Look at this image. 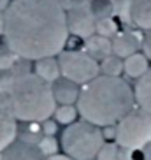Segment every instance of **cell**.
Listing matches in <instances>:
<instances>
[{"mask_svg":"<svg viewBox=\"0 0 151 160\" xmlns=\"http://www.w3.org/2000/svg\"><path fill=\"white\" fill-rule=\"evenodd\" d=\"M46 160H72V158L71 157H67V155H58L56 153V155H53V157H47Z\"/></svg>","mask_w":151,"mask_h":160,"instance_id":"obj_25","label":"cell"},{"mask_svg":"<svg viewBox=\"0 0 151 160\" xmlns=\"http://www.w3.org/2000/svg\"><path fill=\"white\" fill-rule=\"evenodd\" d=\"M53 97L60 106H69V104H76L79 99V85H76L72 81L65 79V78H58L51 85Z\"/></svg>","mask_w":151,"mask_h":160,"instance_id":"obj_9","label":"cell"},{"mask_svg":"<svg viewBox=\"0 0 151 160\" xmlns=\"http://www.w3.org/2000/svg\"><path fill=\"white\" fill-rule=\"evenodd\" d=\"M123 71L127 72L130 78L139 79V78H142V76L149 71V60L146 58L144 53H135L132 57L125 58V62H123Z\"/></svg>","mask_w":151,"mask_h":160,"instance_id":"obj_16","label":"cell"},{"mask_svg":"<svg viewBox=\"0 0 151 160\" xmlns=\"http://www.w3.org/2000/svg\"><path fill=\"white\" fill-rule=\"evenodd\" d=\"M86 53L91 55L95 60H104L105 57L113 55V44L107 37L104 35H99V33H93L91 37L86 39Z\"/></svg>","mask_w":151,"mask_h":160,"instance_id":"obj_14","label":"cell"},{"mask_svg":"<svg viewBox=\"0 0 151 160\" xmlns=\"http://www.w3.org/2000/svg\"><path fill=\"white\" fill-rule=\"evenodd\" d=\"M4 32V14L0 12V33Z\"/></svg>","mask_w":151,"mask_h":160,"instance_id":"obj_26","label":"cell"},{"mask_svg":"<svg viewBox=\"0 0 151 160\" xmlns=\"http://www.w3.org/2000/svg\"><path fill=\"white\" fill-rule=\"evenodd\" d=\"M58 65H60L61 78H65L79 86L90 83L100 72L99 62L86 51H77V49L61 51L58 55Z\"/></svg>","mask_w":151,"mask_h":160,"instance_id":"obj_6","label":"cell"},{"mask_svg":"<svg viewBox=\"0 0 151 160\" xmlns=\"http://www.w3.org/2000/svg\"><path fill=\"white\" fill-rule=\"evenodd\" d=\"M76 104L85 122L95 127H114L134 109L135 95L130 85L119 76L102 74L83 85Z\"/></svg>","mask_w":151,"mask_h":160,"instance_id":"obj_2","label":"cell"},{"mask_svg":"<svg viewBox=\"0 0 151 160\" xmlns=\"http://www.w3.org/2000/svg\"><path fill=\"white\" fill-rule=\"evenodd\" d=\"M100 71L104 76H114V78H118L123 71V60L116 55H109L102 60L100 63Z\"/></svg>","mask_w":151,"mask_h":160,"instance_id":"obj_17","label":"cell"},{"mask_svg":"<svg viewBox=\"0 0 151 160\" xmlns=\"http://www.w3.org/2000/svg\"><path fill=\"white\" fill-rule=\"evenodd\" d=\"M12 60H14V53L7 51V53H0V69H9L12 65Z\"/></svg>","mask_w":151,"mask_h":160,"instance_id":"obj_23","label":"cell"},{"mask_svg":"<svg viewBox=\"0 0 151 160\" xmlns=\"http://www.w3.org/2000/svg\"><path fill=\"white\" fill-rule=\"evenodd\" d=\"M77 114H79V111H77V108H76L74 104L60 106V108H56V111H55V118H56V122L61 123V125H65V127H69V125L76 123Z\"/></svg>","mask_w":151,"mask_h":160,"instance_id":"obj_18","label":"cell"},{"mask_svg":"<svg viewBox=\"0 0 151 160\" xmlns=\"http://www.w3.org/2000/svg\"><path fill=\"white\" fill-rule=\"evenodd\" d=\"M4 35L16 57H56L69 39L67 12L58 0H14L4 12Z\"/></svg>","mask_w":151,"mask_h":160,"instance_id":"obj_1","label":"cell"},{"mask_svg":"<svg viewBox=\"0 0 151 160\" xmlns=\"http://www.w3.org/2000/svg\"><path fill=\"white\" fill-rule=\"evenodd\" d=\"M46 125H44V130H46V136H51V134H55V130H56V125L53 122H49V120H46Z\"/></svg>","mask_w":151,"mask_h":160,"instance_id":"obj_24","label":"cell"},{"mask_svg":"<svg viewBox=\"0 0 151 160\" xmlns=\"http://www.w3.org/2000/svg\"><path fill=\"white\" fill-rule=\"evenodd\" d=\"M142 53L146 55L148 60H151V30H146L144 37H142Z\"/></svg>","mask_w":151,"mask_h":160,"instance_id":"obj_22","label":"cell"},{"mask_svg":"<svg viewBox=\"0 0 151 160\" xmlns=\"http://www.w3.org/2000/svg\"><path fill=\"white\" fill-rule=\"evenodd\" d=\"M95 32L99 33V35H104V37H111V35H114V33L118 32V25L111 18L97 19V28H95Z\"/></svg>","mask_w":151,"mask_h":160,"instance_id":"obj_19","label":"cell"},{"mask_svg":"<svg viewBox=\"0 0 151 160\" xmlns=\"http://www.w3.org/2000/svg\"><path fill=\"white\" fill-rule=\"evenodd\" d=\"M102 146L104 132L85 120L65 127L61 134V148L72 160H93Z\"/></svg>","mask_w":151,"mask_h":160,"instance_id":"obj_4","label":"cell"},{"mask_svg":"<svg viewBox=\"0 0 151 160\" xmlns=\"http://www.w3.org/2000/svg\"><path fill=\"white\" fill-rule=\"evenodd\" d=\"M130 19L142 30H151V0H130Z\"/></svg>","mask_w":151,"mask_h":160,"instance_id":"obj_11","label":"cell"},{"mask_svg":"<svg viewBox=\"0 0 151 160\" xmlns=\"http://www.w3.org/2000/svg\"><path fill=\"white\" fill-rule=\"evenodd\" d=\"M134 95H135L137 106H139L142 111H146L148 114H151V69L142 76V78L137 79Z\"/></svg>","mask_w":151,"mask_h":160,"instance_id":"obj_12","label":"cell"},{"mask_svg":"<svg viewBox=\"0 0 151 160\" xmlns=\"http://www.w3.org/2000/svg\"><path fill=\"white\" fill-rule=\"evenodd\" d=\"M113 55L123 58H128L135 55L141 42H139V37H137L135 33L132 32H123V33H116V37H114L113 42Z\"/></svg>","mask_w":151,"mask_h":160,"instance_id":"obj_10","label":"cell"},{"mask_svg":"<svg viewBox=\"0 0 151 160\" xmlns=\"http://www.w3.org/2000/svg\"><path fill=\"white\" fill-rule=\"evenodd\" d=\"M37 148L41 150V153L46 157H53V155H56V151H58V144L56 141L53 139V136H44L39 139L37 142Z\"/></svg>","mask_w":151,"mask_h":160,"instance_id":"obj_20","label":"cell"},{"mask_svg":"<svg viewBox=\"0 0 151 160\" xmlns=\"http://www.w3.org/2000/svg\"><path fill=\"white\" fill-rule=\"evenodd\" d=\"M0 160H44V155L32 142L14 141L0 153Z\"/></svg>","mask_w":151,"mask_h":160,"instance_id":"obj_8","label":"cell"},{"mask_svg":"<svg viewBox=\"0 0 151 160\" xmlns=\"http://www.w3.org/2000/svg\"><path fill=\"white\" fill-rule=\"evenodd\" d=\"M116 144L123 150H142L151 142V114L132 109L116 123Z\"/></svg>","mask_w":151,"mask_h":160,"instance_id":"obj_5","label":"cell"},{"mask_svg":"<svg viewBox=\"0 0 151 160\" xmlns=\"http://www.w3.org/2000/svg\"><path fill=\"white\" fill-rule=\"evenodd\" d=\"M35 76H39L42 81L53 85L58 78H61L60 65H58V58L47 57V58H41V60H37L35 62Z\"/></svg>","mask_w":151,"mask_h":160,"instance_id":"obj_13","label":"cell"},{"mask_svg":"<svg viewBox=\"0 0 151 160\" xmlns=\"http://www.w3.org/2000/svg\"><path fill=\"white\" fill-rule=\"evenodd\" d=\"M67 27H69V33L76 37H91L97 28V18L91 11V5H76L67 11Z\"/></svg>","mask_w":151,"mask_h":160,"instance_id":"obj_7","label":"cell"},{"mask_svg":"<svg viewBox=\"0 0 151 160\" xmlns=\"http://www.w3.org/2000/svg\"><path fill=\"white\" fill-rule=\"evenodd\" d=\"M9 114L28 123L46 122L56 111L51 85L35 74H21L9 83L7 88Z\"/></svg>","mask_w":151,"mask_h":160,"instance_id":"obj_3","label":"cell"},{"mask_svg":"<svg viewBox=\"0 0 151 160\" xmlns=\"http://www.w3.org/2000/svg\"><path fill=\"white\" fill-rule=\"evenodd\" d=\"M16 122L9 113H0V153L16 141Z\"/></svg>","mask_w":151,"mask_h":160,"instance_id":"obj_15","label":"cell"},{"mask_svg":"<svg viewBox=\"0 0 151 160\" xmlns=\"http://www.w3.org/2000/svg\"><path fill=\"white\" fill-rule=\"evenodd\" d=\"M118 158V146L113 144V142H104V146L100 148L97 160H116Z\"/></svg>","mask_w":151,"mask_h":160,"instance_id":"obj_21","label":"cell"}]
</instances>
